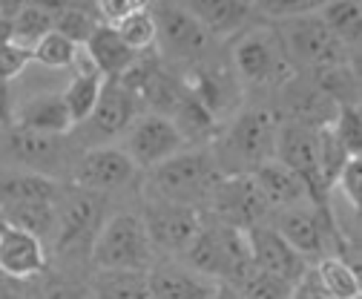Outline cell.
<instances>
[{
    "label": "cell",
    "mask_w": 362,
    "mask_h": 299,
    "mask_svg": "<svg viewBox=\"0 0 362 299\" xmlns=\"http://www.w3.org/2000/svg\"><path fill=\"white\" fill-rule=\"evenodd\" d=\"M185 83L187 95H193L218 124L230 121L242 107H245V93L239 87V81L228 64V49L221 58L207 61L202 66H193L187 72L178 75Z\"/></svg>",
    "instance_id": "cell-14"
},
{
    "label": "cell",
    "mask_w": 362,
    "mask_h": 299,
    "mask_svg": "<svg viewBox=\"0 0 362 299\" xmlns=\"http://www.w3.org/2000/svg\"><path fill=\"white\" fill-rule=\"evenodd\" d=\"M156 253L147 239L141 213L135 204L112 207L107 216L95 247H93V271H141L147 274L156 265Z\"/></svg>",
    "instance_id": "cell-7"
},
{
    "label": "cell",
    "mask_w": 362,
    "mask_h": 299,
    "mask_svg": "<svg viewBox=\"0 0 362 299\" xmlns=\"http://www.w3.org/2000/svg\"><path fill=\"white\" fill-rule=\"evenodd\" d=\"M69 184L107 196L112 201H118L121 196L127 201H139L141 173L132 167V161L124 156L121 147H98L81 153Z\"/></svg>",
    "instance_id": "cell-11"
},
{
    "label": "cell",
    "mask_w": 362,
    "mask_h": 299,
    "mask_svg": "<svg viewBox=\"0 0 362 299\" xmlns=\"http://www.w3.org/2000/svg\"><path fill=\"white\" fill-rule=\"evenodd\" d=\"M0 222H6L18 230L32 233L35 239H40L43 245H52L55 239V225H58V213L52 201H40V204H21V207H9L0 213Z\"/></svg>",
    "instance_id": "cell-29"
},
{
    "label": "cell",
    "mask_w": 362,
    "mask_h": 299,
    "mask_svg": "<svg viewBox=\"0 0 362 299\" xmlns=\"http://www.w3.org/2000/svg\"><path fill=\"white\" fill-rule=\"evenodd\" d=\"M279 118L264 104H245L221 124L210 144V156L221 176H250L253 170L276 158Z\"/></svg>",
    "instance_id": "cell-3"
},
{
    "label": "cell",
    "mask_w": 362,
    "mask_h": 299,
    "mask_svg": "<svg viewBox=\"0 0 362 299\" xmlns=\"http://www.w3.org/2000/svg\"><path fill=\"white\" fill-rule=\"evenodd\" d=\"M61 4H0V15L9 20L15 44L35 47L43 35L55 29V15Z\"/></svg>",
    "instance_id": "cell-24"
},
{
    "label": "cell",
    "mask_w": 362,
    "mask_h": 299,
    "mask_svg": "<svg viewBox=\"0 0 362 299\" xmlns=\"http://www.w3.org/2000/svg\"><path fill=\"white\" fill-rule=\"evenodd\" d=\"M95 299H150V282L141 271H93Z\"/></svg>",
    "instance_id": "cell-31"
},
{
    "label": "cell",
    "mask_w": 362,
    "mask_h": 299,
    "mask_svg": "<svg viewBox=\"0 0 362 299\" xmlns=\"http://www.w3.org/2000/svg\"><path fill=\"white\" fill-rule=\"evenodd\" d=\"M15 95H12V83L0 81V130H12L15 127Z\"/></svg>",
    "instance_id": "cell-39"
},
{
    "label": "cell",
    "mask_w": 362,
    "mask_h": 299,
    "mask_svg": "<svg viewBox=\"0 0 362 299\" xmlns=\"http://www.w3.org/2000/svg\"><path fill=\"white\" fill-rule=\"evenodd\" d=\"M15 127L40 136H69L72 118L58 90H40L15 104Z\"/></svg>",
    "instance_id": "cell-20"
},
{
    "label": "cell",
    "mask_w": 362,
    "mask_h": 299,
    "mask_svg": "<svg viewBox=\"0 0 362 299\" xmlns=\"http://www.w3.org/2000/svg\"><path fill=\"white\" fill-rule=\"evenodd\" d=\"M58 182H49L43 176L26 173V170L0 164V213L9 207H21V204H40V201H58L61 196Z\"/></svg>",
    "instance_id": "cell-21"
},
{
    "label": "cell",
    "mask_w": 362,
    "mask_h": 299,
    "mask_svg": "<svg viewBox=\"0 0 362 299\" xmlns=\"http://www.w3.org/2000/svg\"><path fill=\"white\" fill-rule=\"evenodd\" d=\"M78 158L81 150L72 136H40L12 127L4 133V144H0V164L26 170V173L43 176L58 184L72 182Z\"/></svg>",
    "instance_id": "cell-8"
},
{
    "label": "cell",
    "mask_w": 362,
    "mask_h": 299,
    "mask_svg": "<svg viewBox=\"0 0 362 299\" xmlns=\"http://www.w3.org/2000/svg\"><path fill=\"white\" fill-rule=\"evenodd\" d=\"M118 147L124 150V156L132 161V167L139 170L141 176L156 170L158 164H164L167 158H173L175 153L187 150L185 139L178 136L173 121L158 112H141L124 133Z\"/></svg>",
    "instance_id": "cell-15"
},
{
    "label": "cell",
    "mask_w": 362,
    "mask_h": 299,
    "mask_svg": "<svg viewBox=\"0 0 362 299\" xmlns=\"http://www.w3.org/2000/svg\"><path fill=\"white\" fill-rule=\"evenodd\" d=\"M83 55L93 61V66L107 78H121L132 64H135V55L124 40L121 35L112 29V26H98L95 35L86 40V47H83Z\"/></svg>",
    "instance_id": "cell-25"
},
{
    "label": "cell",
    "mask_w": 362,
    "mask_h": 299,
    "mask_svg": "<svg viewBox=\"0 0 362 299\" xmlns=\"http://www.w3.org/2000/svg\"><path fill=\"white\" fill-rule=\"evenodd\" d=\"M135 207L141 213V222H144L156 259H178V256L190 247V242L196 239V233L204 222L202 213L178 207V204H167V201L139 199Z\"/></svg>",
    "instance_id": "cell-12"
},
{
    "label": "cell",
    "mask_w": 362,
    "mask_h": 299,
    "mask_svg": "<svg viewBox=\"0 0 362 299\" xmlns=\"http://www.w3.org/2000/svg\"><path fill=\"white\" fill-rule=\"evenodd\" d=\"M112 29L121 35V40L135 55L156 49V20H153V12H150V4H141L129 18H124Z\"/></svg>",
    "instance_id": "cell-33"
},
{
    "label": "cell",
    "mask_w": 362,
    "mask_h": 299,
    "mask_svg": "<svg viewBox=\"0 0 362 299\" xmlns=\"http://www.w3.org/2000/svg\"><path fill=\"white\" fill-rule=\"evenodd\" d=\"M308 78L316 83V90L325 98H331L337 107H359V61L320 69Z\"/></svg>",
    "instance_id": "cell-28"
},
{
    "label": "cell",
    "mask_w": 362,
    "mask_h": 299,
    "mask_svg": "<svg viewBox=\"0 0 362 299\" xmlns=\"http://www.w3.org/2000/svg\"><path fill=\"white\" fill-rule=\"evenodd\" d=\"M204 216L224 228L247 233L270 219V207L259 193L253 176H221Z\"/></svg>",
    "instance_id": "cell-13"
},
{
    "label": "cell",
    "mask_w": 362,
    "mask_h": 299,
    "mask_svg": "<svg viewBox=\"0 0 362 299\" xmlns=\"http://www.w3.org/2000/svg\"><path fill=\"white\" fill-rule=\"evenodd\" d=\"M81 55V47H75L72 40H66L64 35H58L55 29L49 35H43L37 44L32 47V58L35 64L40 66H47L52 72H61V69H72L75 61Z\"/></svg>",
    "instance_id": "cell-34"
},
{
    "label": "cell",
    "mask_w": 362,
    "mask_h": 299,
    "mask_svg": "<svg viewBox=\"0 0 362 299\" xmlns=\"http://www.w3.org/2000/svg\"><path fill=\"white\" fill-rule=\"evenodd\" d=\"M0 299H23L21 285H15V282H9V279H6V285L0 288Z\"/></svg>",
    "instance_id": "cell-41"
},
{
    "label": "cell",
    "mask_w": 362,
    "mask_h": 299,
    "mask_svg": "<svg viewBox=\"0 0 362 299\" xmlns=\"http://www.w3.org/2000/svg\"><path fill=\"white\" fill-rule=\"evenodd\" d=\"M101 26L95 4H61L55 15V32L72 40L75 47H86V40Z\"/></svg>",
    "instance_id": "cell-32"
},
{
    "label": "cell",
    "mask_w": 362,
    "mask_h": 299,
    "mask_svg": "<svg viewBox=\"0 0 362 299\" xmlns=\"http://www.w3.org/2000/svg\"><path fill=\"white\" fill-rule=\"evenodd\" d=\"M156 20V52L173 72H187L224 55V47L202 29L185 4H150Z\"/></svg>",
    "instance_id": "cell-6"
},
{
    "label": "cell",
    "mask_w": 362,
    "mask_h": 299,
    "mask_svg": "<svg viewBox=\"0 0 362 299\" xmlns=\"http://www.w3.org/2000/svg\"><path fill=\"white\" fill-rule=\"evenodd\" d=\"M144 112L141 101L127 87L121 78H107L101 87V98L86 121L72 127V141L78 150H98V147H118L124 133L132 127V121Z\"/></svg>",
    "instance_id": "cell-10"
},
{
    "label": "cell",
    "mask_w": 362,
    "mask_h": 299,
    "mask_svg": "<svg viewBox=\"0 0 362 299\" xmlns=\"http://www.w3.org/2000/svg\"><path fill=\"white\" fill-rule=\"evenodd\" d=\"M150 299H216L218 285L178 259H158L147 271Z\"/></svg>",
    "instance_id": "cell-19"
},
{
    "label": "cell",
    "mask_w": 362,
    "mask_h": 299,
    "mask_svg": "<svg viewBox=\"0 0 362 299\" xmlns=\"http://www.w3.org/2000/svg\"><path fill=\"white\" fill-rule=\"evenodd\" d=\"M72 78L69 83L61 90L64 95V104L69 110V118H72V127H78L81 121H86L89 115H93L98 98H101V87H104V75L93 66V61H89L83 52L78 55L75 66H72Z\"/></svg>",
    "instance_id": "cell-23"
},
{
    "label": "cell",
    "mask_w": 362,
    "mask_h": 299,
    "mask_svg": "<svg viewBox=\"0 0 362 299\" xmlns=\"http://www.w3.org/2000/svg\"><path fill=\"white\" fill-rule=\"evenodd\" d=\"M236 293H239V299H291L293 296V285L285 282V279H276V276H267V274L253 271L242 282V288Z\"/></svg>",
    "instance_id": "cell-36"
},
{
    "label": "cell",
    "mask_w": 362,
    "mask_h": 299,
    "mask_svg": "<svg viewBox=\"0 0 362 299\" xmlns=\"http://www.w3.org/2000/svg\"><path fill=\"white\" fill-rule=\"evenodd\" d=\"M228 64L245 93V104L270 107L274 98L299 75L285 52V44L270 20H256L239 32L228 47Z\"/></svg>",
    "instance_id": "cell-1"
},
{
    "label": "cell",
    "mask_w": 362,
    "mask_h": 299,
    "mask_svg": "<svg viewBox=\"0 0 362 299\" xmlns=\"http://www.w3.org/2000/svg\"><path fill=\"white\" fill-rule=\"evenodd\" d=\"M218 179L221 173L210 156V147H187L141 176L139 199L178 204L204 216Z\"/></svg>",
    "instance_id": "cell-4"
},
{
    "label": "cell",
    "mask_w": 362,
    "mask_h": 299,
    "mask_svg": "<svg viewBox=\"0 0 362 299\" xmlns=\"http://www.w3.org/2000/svg\"><path fill=\"white\" fill-rule=\"evenodd\" d=\"M12 37V32H9V20L0 15V44H4V40H9Z\"/></svg>",
    "instance_id": "cell-42"
},
{
    "label": "cell",
    "mask_w": 362,
    "mask_h": 299,
    "mask_svg": "<svg viewBox=\"0 0 362 299\" xmlns=\"http://www.w3.org/2000/svg\"><path fill=\"white\" fill-rule=\"evenodd\" d=\"M29 64H35L32 58V47H23V44H15V40H4L0 44V81H18Z\"/></svg>",
    "instance_id": "cell-37"
},
{
    "label": "cell",
    "mask_w": 362,
    "mask_h": 299,
    "mask_svg": "<svg viewBox=\"0 0 362 299\" xmlns=\"http://www.w3.org/2000/svg\"><path fill=\"white\" fill-rule=\"evenodd\" d=\"M328 127L351 158H362V110L359 107H337V115Z\"/></svg>",
    "instance_id": "cell-35"
},
{
    "label": "cell",
    "mask_w": 362,
    "mask_h": 299,
    "mask_svg": "<svg viewBox=\"0 0 362 299\" xmlns=\"http://www.w3.org/2000/svg\"><path fill=\"white\" fill-rule=\"evenodd\" d=\"M47 268H49L47 245L26 230L0 222V276L15 285H26Z\"/></svg>",
    "instance_id": "cell-17"
},
{
    "label": "cell",
    "mask_w": 362,
    "mask_h": 299,
    "mask_svg": "<svg viewBox=\"0 0 362 299\" xmlns=\"http://www.w3.org/2000/svg\"><path fill=\"white\" fill-rule=\"evenodd\" d=\"M320 9V6H316ZM316 9L308 15H296L288 20H276V32L285 44V52L299 75H313L320 69L342 66L359 61V52L345 49L339 40L328 32V26L316 18Z\"/></svg>",
    "instance_id": "cell-9"
},
{
    "label": "cell",
    "mask_w": 362,
    "mask_h": 299,
    "mask_svg": "<svg viewBox=\"0 0 362 299\" xmlns=\"http://www.w3.org/2000/svg\"><path fill=\"white\" fill-rule=\"evenodd\" d=\"M245 239H247L253 271H259V274H267V276H276V279H285V282L296 285L310 268L267 222L247 230Z\"/></svg>",
    "instance_id": "cell-16"
},
{
    "label": "cell",
    "mask_w": 362,
    "mask_h": 299,
    "mask_svg": "<svg viewBox=\"0 0 362 299\" xmlns=\"http://www.w3.org/2000/svg\"><path fill=\"white\" fill-rule=\"evenodd\" d=\"M112 207L115 201L107 196L81 190L75 184H64L55 201V239L47 250L49 268L72 276H93V247Z\"/></svg>",
    "instance_id": "cell-2"
},
{
    "label": "cell",
    "mask_w": 362,
    "mask_h": 299,
    "mask_svg": "<svg viewBox=\"0 0 362 299\" xmlns=\"http://www.w3.org/2000/svg\"><path fill=\"white\" fill-rule=\"evenodd\" d=\"M178 262L207 279H213L216 285H228L233 291H239L242 282L253 274L245 233L224 228L207 216H204L196 239L190 242V247L178 256Z\"/></svg>",
    "instance_id": "cell-5"
},
{
    "label": "cell",
    "mask_w": 362,
    "mask_h": 299,
    "mask_svg": "<svg viewBox=\"0 0 362 299\" xmlns=\"http://www.w3.org/2000/svg\"><path fill=\"white\" fill-rule=\"evenodd\" d=\"M185 9L221 47H228L239 32H245L250 23L259 20L256 6L247 4V0H187Z\"/></svg>",
    "instance_id": "cell-18"
},
{
    "label": "cell",
    "mask_w": 362,
    "mask_h": 299,
    "mask_svg": "<svg viewBox=\"0 0 362 299\" xmlns=\"http://www.w3.org/2000/svg\"><path fill=\"white\" fill-rule=\"evenodd\" d=\"M308 274L313 276L316 288L331 299H362L359 271L351 268L345 259H339V256H325V259L310 265Z\"/></svg>",
    "instance_id": "cell-27"
},
{
    "label": "cell",
    "mask_w": 362,
    "mask_h": 299,
    "mask_svg": "<svg viewBox=\"0 0 362 299\" xmlns=\"http://www.w3.org/2000/svg\"><path fill=\"white\" fill-rule=\"evenodd\" d=\"M291 299H331V296H325L320 288H316L313 276H310V274H305V276L293 285V296H291Z\"/></svg>",
    "instance_id": "cell-40"
},
{
    "label": "cell",
    "mask_w": 362,
    "mask_h": 299,
    "mask_svg": "<svg viewBox=\"0 0 362 299\" xmlns=\"http://www.w3.org/2000/svg\"><path fill=\"white\" fill-rule=\"evenodd\" d=\"M337 187L342 190V196L348 199V204L354 207V213H359V207H362V158H351L342 167V173L337 179Z\"/></svg>",
    "instance_id": "cell-38"
},
{
    "label": "cell",
    "mask_w": 362,
    "mask_h": 299,
    "mask_svg": "<svg viewBox=\"0 0 362 299\" xmlns=\"http://www.w3.org/2000/svg\"><path fill=\"white\" fill-rule=\"evenodd\" d=\"M23 299H95L89 276H72L55 268H47L40 276L21 285Z\"/></svg>",
    "instance_id": "cell-26"
},
{
    "label": "cell",
    "mask_w": 362,
    "mask_h": 299,
    "mask_svg": "<svg viewBox=\"0 0 362 299\" xmlns=\"http://www.w3.org/2000/svg\"><path fill=\"white\" fill-rule=\"evenodd\" d=\"M253 182L259 187V193L264 196L270 213L274 210H285V207H296L308 201V187L302 184V179L288 170L285 164H279L276 158L262 164L259 170H253Z\"/></svg>",
    "instance_id": "cell-22"
},
{
    "label": "cell",
    "mask_w": 362,
    "mask_h": 299,
    "mask_svg": "<svg viewBox=\"0 0 362 299\" xmlns=\"http://www.w3.org/2000/svg\"><path fill=\"white\" fill-rule=\"evenodd\" d=\"M328 32L351 52H359V37H362V4H320L316 9Z\"/></svg>",
    "instance_id": "cell-30"
}]
</instances>
